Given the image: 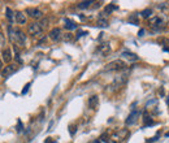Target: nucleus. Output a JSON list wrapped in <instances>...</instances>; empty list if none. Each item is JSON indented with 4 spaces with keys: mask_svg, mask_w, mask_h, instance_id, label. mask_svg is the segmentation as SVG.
<instances>
[{
    "mask_svg": "<svg viewBox=\"0 0 169 143\" xmlns=\"http://www.w3.org/2000/svg\"><path fill=\"white\" fill-rule=\"evenodd\" d=\"M27 31L30 35H34V37H36V35H40L43 33V27L39 22H31L30 25L27 26Z\"/></svg>",
    "mask_w": 169,
    "mask_h": 143,
    "instance_id": "nucleus-5",
    "label": "nucleus"
},
{
    "mask_svg": "<svg viewBox=\"0 0 169 143\" xmlns=\"http://www.w3.org/2000/svg\"><path fill=\"white\" fill-rule=\"evenodd\" d=\"M139 116H141V111L139 109H134L133 112H131L129 116H128V118H126V121H125V122H126V125L128 126H130V125H134L137 121H138V118H139Z\"/></svg>",
    "mask_w": 169,
    "mask_h": 143,
    "instance_id": "nucleus-6",
    "label": "nucleus"
},
{
    "mask_svg": "<svg viewBox=\"0 0 169 143\" xmlns=\"http://www.w3.org/2000/svg\"><path fill=\"white\" fill-rule=\"evenodd\" d=\"M143 34H144V30H143V29H142V30H139V33H138V35H139V37H142Z\"/></svg>",
    "mask_w": 169,
    "mask_h": 143,
    "instance_id": "nucleus-30",
    "label": "nucleus"
},
{
    "mask_svg": "<svg viewBox=\"0 0 169 143\" xmlns=\"http://www.w3.org/2000/svg\"><path fill=\"white\" fill-rule=\"evenodd\" d=\"M91 4H94V2H91V0H87V2H81V3H78L77 7H78L79 9H85V8H89Z\"/></svg>",
    "mask_w": 169,
    "mask_h": 143,
    "instance_id": "nucleus-19",
    "label": "nucleus"
},
{
    "mask_svg": "<svg viewBox=\"0 0 169 143\" xmlns=\"http://www.w3.org/2000/svg\"><path fill=\"white\" fill-rule=\"evenodd\" d=\"M111 51H112V48H111V44H109V43H103V44H100L99 48H98V52L103 57L108 56L109 53H111Z\"/></svg>",
    "mask_w": 169,
    "mask_h": 143,
    "instance_id": "nucleus-8",
    "label": "nucleus"
},
{
    "mask_svg": "<svg viewBox=\"0 0 169 143\" xmlns=\"http://www.w3.org/2000/svg\"><path fill=\"white\" fill-rule=\"evenodd\" d=\"M92 143H101V142H100V141H99V139H98V141H94V142H92Z\"/></svg>",
    "mask_w": 169,
    "mask_h": 143,
    "instance_id": "nucleus-31",
    "label": "nucleus"
},
{
    "mask_svg": "<svg viewBox=\"0 0 169 143\" xmlns=\"http://www.w3.org/2000/svg\"><path fill=\"white\" fill-rule=\"evenodd\" d=\"M87 33L86 31H78V35H77V38H79V37H82V35H86Z\"/></svg>",
    "mask_w": 169,
    "mask_h": 143,
    "instance_id": "nucleus-29",
    "label": "nucleus"
},
{
    "mask_svg": "<svg viewBox=\"0 0 169 143\" xmlns=\"http://www.w3.org/2000/svg\"><path fill=\"white\" fill-rule=\"evenodd\" d=\"M99 105V98L96 95H92L90 99H89V107L91 109H96Z\"/></svg>",
    "mask_w": 169,
    "mask_h": 143,
    "instance_id": "nucleus-14",
    "label": "nucleus"
},
{
    "mask_svg": "<svg viewBox=\"0 0 169 143\" xmlns=\"http://www.w3.org/2000/svg\"><path fill=\"white\" fill-rule=\"evenodd\" d=\"M165 137H169V133H167V134H165Z\"/></svg>",
    "mask_w": 169,
    "mask_h": 143,
    "instance_id": "nucleus-32",
    "label": "nucleus"
},
{
    "mask_svg": "<svg viewBox=\"0 0 169 143\" xmlns=\"http://www.w3.org/2000/svg\"><path fill=\"white\" fill-rule=\"evenodd\" d=\"M26 13H27L31 18H34V20H39V18L43 17V13H42L38 8H27V9H26Z\"/></svg>",
    "mask_w": 169,
    "mask_h": 143,
    "instance_id": "nucleus-11",
    "label": "nucleus"
},
{
    "mask_svg": "<svg viewBox=\"0 0 169 143\" xmlns=\"http://www.w3.org/2000/svg\"><path fill=\"white\" fill-rule=\"evenodd\" d=\"M0 68H2V61H0Z\"/></svg>",
    "mask_w": 169,
    "mask_h": 143,
    "instance_id": "nucleus-34",
    "label": "nucleus"
},
{
    "mask_svg": "<svg viewBox=\"0 0 169 143\" xmlns=\"http://www.w3.org/2000/svg\"><path fill=\"white\" fill-rule=\"evenodd\" d=\"M150 25H151V27H153V29H161V27L165 25V22H164V20L160 18L159 16H153V17L150 20Z\"/></svg>",
    "mask_w": 169,
    "mask_h": 143,
    "instance_id": "nucleus-7",
    "label": "nucleus"
},
{
    "mask_svg": "<svg viewBox=\"0 0 169 143\" xmlns=\"http://www.w3.org/2000/svg\"><path fill=\"white\" fill-rule=\"evenodd\" d=\"M130 22H134L135 25H138V20H137V16H135V14H134L133 17H130Z\"/></svg>",
    "mask_w": 169,
    "mask_h": 143,
    "instance_id": "nucleus-24",
    "label": "nucleus"
},
{
    "mask_svg": "<svg viewBox=\"0 0 169 143\" xmlns=\"http://www.w3.org/2000/svg\"><path fill=\"white\" fill-rule=\"evenodd\" d=\"M16 69H17L16 65H13V64H9V65L4 67V69L2 70V76H3L4 78H8L9 76H12L14 72H16Z\"/></svg>",
    "mask_w": 169,
    "mask_h": 143,
    "instance_id": "nucleus-10",
    "label": "nucleus"
},
{
    "mask_svg": "<svg viewBox=\"0 0 169 143\" xmlns=\"http://www.w3.org/2000/svg\"><path fill=\"white\" fill-rule=\"evenodd\" d=\"M98 26L100 27H107L108 26V16L106 13H101L98 18Z\"/></svg>",
    "mask_w": 169,
    "mask_h": 143,
    "instance_id": "nucleus-12",
    "label": "nucleus"
},
{
    "mask_svg": "<svg viewBox=\"0 0 169 143\" xmlns=\"http://www.w3.org/2000/svg\"><path fill=\"white\" fill-rule=\"evenodd\" d=\"M121 56L126 57V59H129V60H131V61H137V60H138V56H137L135 53H131V52H128V51L122 52V53H121Z\"/></svg>",
    "mask_w": 169,
    "mask_h": 143,
    "instance_id": "nucleus-18",
    "label": "nucleus"
},
{
    "mask_svg": "<svg viewBox=\"0 0 169 143\" xmlns=\"http://www.w3.org/2000/svg\"><path fill=\"white\" fill-rule=\"evenodd\" d=\"M69 129H70V134H72V135L76 133V126H74V125H70V127H69Z\"/></svg>",
    "mask_w": 169,
    "mask_h": 143,
    "instance_id": "nucleus-26",
    "label": "nucleus"
},
{
    "mask_svg": "<svg viewBox=\"0 0 169 143\" xmlns=\"http://www.w3.org/2000/svg\"><path fill=\"white\" fill-rule=\"evenodd\" d=\"M49 38L52 39L54 42H59L63 39V34H61V30L59 27H55L52 29V30L49 31Z\"/></svg>",
    "mask_w": 169,
    "mask_h": 143,
    "instance_id": "nucleus-9",
    "label": "nucleus"
},
{
    "mask_svg": "<svg viewBox=\"0 0 169 143\" xmlns=\"http://www.w3.org/2000/svg\"><path fill=\"white\" fill-rule=\"evenodd\" d=\"M126 69V62L122 61V60H115L111 61L109 64H107L104 70L106 72H121Z\"/></svg>",
    "mask_w": 169,
    "mask_h": 143,
    "instance_id": "nucleus-3",
    "label": "nucleus"
},
{
    "mask_svg": "<svg viewBox=\"0 0 169 143\" xmlns=\"http://www.w3.org/2000/svg\"><path fill=\"white\" fill-rule=\"evenodd\" d=\"M143 121H144V125H143L144 127H146V126H152V125H155V122L152 121V118L150 117V114L147 113V112L143 113Z\"/></svg>",
    "mask_w": 169,
    "mask_h": 143,
    "instance_id": "nucleus-16",
    "label": "nucleus"
},
{
    "mask_svg": "<svg viewBox=\"0 0 169 143\" xmlns=\"http://www.w3.org/2000/svg\"><path fill=\"white\" fill-rule=\"evenodd\" d=\"M26 16L24 12H16V22L18 25H25L26 24Z\"/></svg>",
    "mask_w": 169,
    "mask_h": 143,
    "instance_id": "nucleus-13",
    "label": "nucleus"
},
{
    "mask_svg": "<svg viewBox=\"0 0 169 143\" xmlns=\"http://www.w3.org/2000/svg\"><path fill=\"white\" fill-rule=\"evenodd\" d=\"M141 16H142L143 18H148L150 16H152V9H150V8H147V9L142 11V13H141Z\"/></svg>",
    "mask_w": 169,
    "mask_h": 143,
    "instance_id": "nucleus-20",
    "label": "nucleus"
},
{
    "mask_svg": "<svg viewBox=\"0 0 169 143\" xmlns=\"http://www.w3.org/2000/svg\"><path fill=\"white\" fill-rule=\"evenodd\" d=\"M45 143H56V141H52V138H47L45 141Z\"/></svg>",
    "mask_w": 169,
    "mask_h": 143,
    "instance_id": "nucleus-28",
    "label": "nucleus"
},
{
    "mask_svg": "<svg viewBox=\"0 0 169 143\" xmlns=\"http://www.w3.org/2000/svg\"><path fill=\"white\" fill-rule=\"evenodd\" d=\"M8 29H9V38H11V40L14 43V44L24 47L25 43H26L25 33L22 30H20V29H13L12 26H9Z\"/></svg>",
    "mask_w": 169,
    "mask_h": 143,
    "instance_id": "nucleus-1",
    "label": "nucleus"
},
{
    "mask_svg": "<svg viewBox=\"0 0 169 143\" xmlns=\"http://www.w3.org/2000/svg\"><path fill=\"white\" fill-rule=\"evenodd\" d=\"M5 12H7V18H8L11 22H12V21H13V12H12V9L11 8H7Z\"/></svg>",
    "mask_w": 169,
    "mask_h": 143,
    "instance_id": "nucleus-21",
    "label": "nucleus"
},
{
    "mask_svg": "<svg viewBox=\"0 0 169 143\" xmlns=\"http://www.w3.org/2000/svg\"><path fill=\"white\" fill-rule=\"evenodd\" d=\"M65 29H68V30H74V29H77V24L69 18H65Z\"/></svg>",
    "mask_w": 169,
    "mask_h": 143,
    "instance_id": "nucleus-17",
    "label": "nucleus"
},
{
    "mask_svg": "<svg viewBox=\"0 0 169 143\" xmlns=\"http://www.w3.org/2000/svg\"><path fill=\"white\" fill-rule=\"evenodd\" d=\"M116 8H117L116 5H113V4H109V5H107V7H106V12H104V13H106V14H107V13L109 14V13H111L113 9H116Z\"/></svg>",
    "mask_w": 169,
    "mask_h": 143,
    "instance_id": "nucleus-23",
    "label": "nucleus"
},
{
    "mask_svg": "<svg viewBox=\"0 0 169 143\" xmlns=\"http://www.w3.org/2000/svg\"><path fill=\"white\" fill-rule=\"evenodd\" d=\"M2 57H3V61H4V62H11V60H12V53H11V49H9V48H5V49H3Z\"/></svg>",
    "mask_w": 169,
    "mask_h": 143,
    "instance_id": "nucleus-15",
    "label": "nucleus"
},
{
    "mask_svg": "<svg viewBox=\"0 0 169 143\" xmlns=\"http://www.w3.org/2000/svg\"><path fill=\"white\" fill-rule=\"evenodd\" d=\"M29 87H30V83H27V85L25 86V87H24V90H22V94H26L27 90H29Z\"/></svg>",
    "mask_w": 169,
    "mask_h": 143,
    "instance_id": "nucleus-27",
    "label": "nucleus"
},
{
    "mask_svg": "<svg viewBox=\"0 0 169 143\" xmlns=\"http://www.w3.org/2000/svg\"><path fill=\"white\" fill-rule=\"evenodd\" d=\"M63 39H64L65 42H72V40H73V34H70V33L64 34V35H63Z\"/></svg>",
    "mask_w": 169,
    "mask_h": 143,
    "instance_id": "nucleus-22",
    "label": "nucleus"
},
{
    "mask_svg": "<svg viewBox=\"0 0 169 143\" xmlns=\"http://www.w3.org/2000/svg\"><path fill=\"white\" fill-rule=\"evenodd\" d=\"M168 105H169V96H168Z\"/></svg>",
    "mask_w": 169,
    "mask_h": 143,
    "instance_id": "nucleus-33",
    "label": "nucleus"
},
{
    "mask_svg": "<svg viewBox=\"0 0 169 143\" xmlns=\"http://www.w3.org/2000/svg\"><path fill=\"white\" fill-rule=\"evenodd\" d=\"M126 81H128V77L126 76H120V77H117L116 80L113 81V83L109 86V90L111 91H119L122 86L126 83Z\"/></svg>",
    "mask_w": 169,
    "mask_h": 143,
    "instance_id": "nucleus-4",
    "label": "nucleus"
},
{
    "mask_svg": "<svg viewBox=\"0 0 169 143\" xmlns=\"http://www.w3.org/2000/svg\"><path fill=\"white\" fill-rule=\"evenodd\" d=\"M128 135H129L128 129H120V130H116L115 133H112L111 135H109V143H121L122 141L126 139Z\"/></svg>",
    "mask_w": 169,
    "mask_h": 143,
    "instance_id": "nucleus-2",
    "label": "nucleus"
},
{
    "mask_svg": "<svg viewBox=\"0 0 169 143\" xmlns=\"http://www.w3.org/2000/svg\"><path fill=\"white\" fill-rule=\"evenodd\" d=\"M21 130H22V122H21V120H18V126H17V131L20 133Z\"/></svg>",
    "mask_w": 169,
    "mask_h": 143,
    "instance_id": "nucleus-25",
    "label": "nucleus"
}]
</instances>
